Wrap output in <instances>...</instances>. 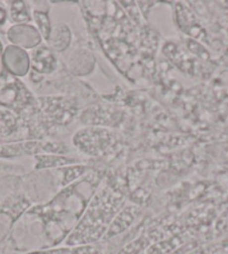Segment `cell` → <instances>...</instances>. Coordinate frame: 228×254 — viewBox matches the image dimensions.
Masks as SVG:
<instances>
[{
	"label": "cell",
	"instance_id": "1",
	"mask_svg": "<svg viewBox=\"0 0 228 254\" xmlns=\"http://www.w3.org/2000/svg\"><path fill=\"white\" fill-rule=\"evenodd\" d=\"M3 59H5L6 66L9 68L10 72L18 74V75H21L26 72V67H27L26 54L18 48L14 46L7 47Z\"/></svg>",
	"mask_w": 228,
	"mask_h": 254
},
{
	"label": "cell",
	"instance_id": "2",
	"mask_svg": "<svg viewBox=\"0 0 228 254\" xmlns=\"http://www.w3.org/2000/svg\"><path fill=\"white\" fill-rule=\"evenodd\" d=\"M5 19H6V11L3 10L2 7H0V25L3 24Z\"/></svg>",
	"mask_w": 228,
	"mask_h": 254
},
{
	"label": "cell",
	"instance_id": "3",
	"mask_svg": "<svg viewBox=\"0 0 228 254\" xmlns=\"http://www.w3.org/2000/svg\"><path fill=\"white\" fill-rule=\"evenodd\" d=\"M0 68H1V65H0Z\"/></svg>",
	"mask_w": 228,
	"mask_h": 254
}]
</instances>
